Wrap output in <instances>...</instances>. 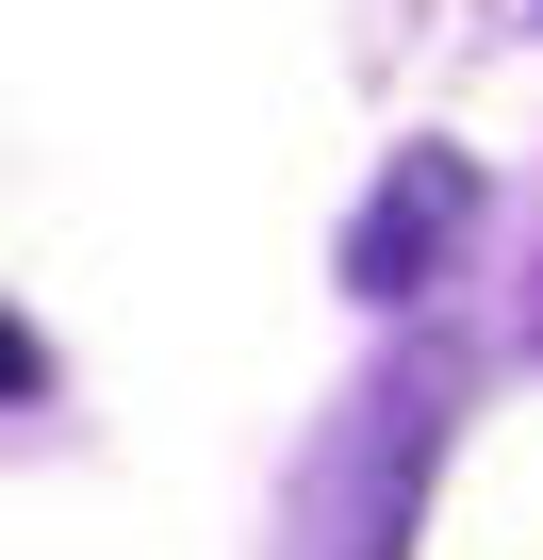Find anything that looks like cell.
I'll return each instance as SVG.
<instances>
[{
	"label": "cell",
	"mask_w": 543,
	"mask_h": 560,
	"mask_svg": "<svg viewBox=\"0 0 543 560\" xmlns=\"http://www.w3.org/2000/svg\"><path fill=\"white\" fill-rule=\"evenodd\" d=\"M477 231V165L461 149H396L363 231H346V298H412V280H445V247Z\"/></svg>",
	"instance_id": "cell-1"
},
{
	"label": "cell",
	"mask_w": 543,
	"mask_h": 560,
	"mask_svg": "<svg viewBox=\"0 0 543 560\" xmlns=\"http://www.w3.org/2000/svg\"><path fill=\"white\" fill-rule=\"evenodd\" d=\"M34 380H50V347H34V330H17V314H0V412H17V396H34Z\"/></svg>",
	"instance_id": "cell-2"
}]
</instances>
